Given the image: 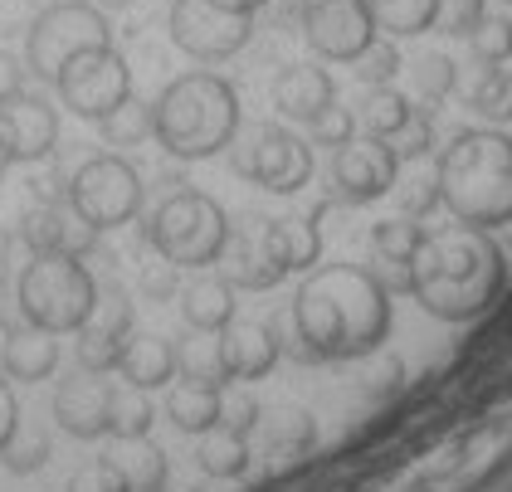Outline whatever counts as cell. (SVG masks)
I'll use <instances>...</instances> for the list:
<instances>
[{
	"label": "cell",
	"mask_w": 512,
	"mask_h": 492,
	"mask_svg": "<svg viewBox=\"0 0 512 492\" xmlns=\"http://www.w3.org/2000/svg\"><path fill=\"white\" fill-rule=\"evenodd\" d=\"M391 337V293L361 264H327L293 298V341L303 361H356Z\"/></svg>",
	"instance_id": "6da1fadb"
},
{
	"label": "cell",
	"mask_w": 512,
	"mask_h": 492,
	"mask_svg": "<svg viewBox=\"0 0 512 492\" xmlns=\"http://www.w3.org/2000/svg\"><path fill=\"white\" fill-rule=\"evenodd\" d=\"M508 283L503 244L488 229L449 225L425 234L410 264V298L439 322H473L498 303Z\"/></svg>",
	"instance_id": "7a4b0ae2"
},
{
	"label": "cell",
	"mask_w": 512,
	"mask_h": 492,
	"mask_svg": "<svg viewBox=\"0 0 512 492\" xmlns=\"http://www.w3.org/2000/svg\"><path fill=\"white\" fill-rule=\"evenodd\" d=\"M439 205L473 229H503L512 220V137L478 127L459 132L439 156Z\"/></svg>",
	"instance_id": "3957f363"
},
{
	"label": "cell",
	"mask_w": 512,
	"mask_h": 492,
	"mask_svg": "<svg viewBox=\"0 0 512 492\" xmlns=\"http://www.w3.org/2000/svg\"><path fill=\"white\" fill-rule=\"evenodd\" d=\"M152 137L161 152L176 161H205L220 156L239 137V93L230 78L191 69L171 78L152 103Z\"/></svg>",
	"instance_id": "277c9868"
},
{
	"label": "cell",
	"mask_w": 512,
	"mask_h": 492,
	"mask_svg": "<svg viewBox=\"0 0 512 492\" xmlns=\"http://www.w3.org/2000/svg\"><path fill=\"white\" fill-rule=\"evenodd\" d=\"M15 303L40 332H79L98 307V278L79 254H35L15 283Z\"/></svg>",
	"instance_id": "5b68a950"
},
{
	"label": "cell",
	"mask_w": 512,
	"mask_h": 492,
	"mask_svg": "<svg viewBox=\"0 0 512 492\" xmlns=\"http://www.w3.org/2000/svg\"><path fill=\"white\" fill-rule=\"evenodd\" d=\"M230 239V220L225 210L205 195V190H171L157 205L152 225H147V244L157 249V259L176 268H210L220 264V249Z\"/></svg>",
	"instance_id": "8992f818"
},
{
	"label": "cell",
	"mask_w": 512,
	"mask_h": 492,
	"mask_svg": "<svg viewBox=\"0 0 512 492\" xmlns=\"http://www.w3.org/2000/svg\"><path fill=\"white\" fill-rule=\"evenodd\" d=\"M98 44H113V30H108V15L88 0H59L49 5L40 20L30 25V39H25V69L44 83H54L59 69L83 54V49H98Z\"/></svg>",
	"instance_id": "52a82bcc"
},
{
	"label": "cell",
	"mask_w": 512,
	"mask_h": 492,
	"mask_svg": "<svg viewBox=\"0 0 512 492\" xmlns=\"http://www.w3.org/2000/svg\"><path fill=\"white\" fill-rule=\"evenodd\" d=\"M69 210L88 229H98V234L132 225L137 210H142V176H137V166L113 152L83 161L74 171V181H69Z\"/></svg>",
	"instance_id": "ba28073f"
},
{
	"label": "cell",
	"mask_w": 512,
	"mask_h": 492,
	"mask_svg": "<svg viewBox=\"0 0 512 492\" xmlns=\"http://www.w3.org/2000/svg\"><path fill=\"white\" fill-rule=\"evenodd\" d=\"M54 93L59 103L74 117H88V122H103V117L122 108L132 98V69L113 44H98V49H83L74 54L59 78H54Z\"/></svg>",
	"instance_id": "9c48e42d"
},
{
	"label": "cell",
	"mask_w": 512,
	"mask_h": 492,
	"mask_svg": "<svg viewBox=\"0 0 512 492\" xmlns=\"http://www.w3.org/2000/svg\"><path fill=\"white\" fill-rule=\"evenodd\" d=\"M166 30H171V44L181 54H191L200 64H220V59H235L239 49L249 44L254 15L249 10H230L220 0H171Z\"/></svg>",
	"instance_id": "30bf717a"
},
{
	"label": "cell",
	"mask_w": 512,
	"mask_h": 492,
	"mask_svg": "<svg viewBox=\"0 0 512 492\" xmlns=\"http://www.w3.org/2000/svg\"><path fill=\"white\" fill-rule=\"evenodd\" d=\"M235 171L254 186L274 190V195H298V190L313 181V152L298 132L278 127V122H264L254 127L235 152Z\"/></svg>",
	"instance_id": "8fae6325"
},
{
	"label": "cell",
	"mask_w": 512,
	"mask_h": 492,
	"mask_svg": "<svg viewBox=\"0 0 512 492\" xmlns=\"http://www.w3.org/2000/svg\"><path fill=\"white\" fill-rule=\"evenodd\" d=\"M303 35L327 64H356L376 39V20L366 0H308Z\"/></svg>",
	"instance_id": "7c38bea8"
},
{
	"label": "cell",
	"mask_w": 512,
	"mask_h": 492,
	"mask_svg": "<svg viewBox=\"0 0 512 492\" xmlns=\"http://www.w3.org/2000/svg\"><path fill=\"white\" fill-rule=\"evenodd\" d=\"M395 176H400V156L386 137H352L332 152V186H337V200L347 205H371L391 195Z\"/></svg>",
	"instance_id": "4fadbf2b"
},
{
	"label": "cell",
	"mask_w": 512,
	"mask_h": 492,
	"mask_svg": "<svg viewBox=\"0 0 512 492\" xmlns=\"http://www.w3.org/2000/svg\"><path fill=\"white\" fill-rule=\"evenodd\" d=\"M59 147V113L49 108V98L40 93H15L0 103V156L5 166H30L44 161Z\"/></svg>",
	"instance_id": "5bb4252c"
},
{
	"label": "cell",
	"mask_w": 512,
	"mask_h": 492,
	"mask_svg": "<svg viewBox=\"0 0 512 492\" xmlns=\"http://www.w3.org/2000/svg\"><path fill=\"white\" fill-rule=\"evenodd\" d=\"M127 341H132V303H127L122 293H108V298L98 293L93 317L79 327V366L88 371V376H108V371H118Z\"/></svg>",
	"instance_id": "9a60e30c"
},
{
	"label": "cell",
	"mask_w": 512,
	"mask_h": 492,
	"mask_svg": "<svg viewBox=\"0 0 512 492\" xmlns=\"http://www.w3.org/2000/svg\"><path fill=\"white\" fill-rule=\"evenodd\" d=\"M20 239L30 254H93L98 229H88L64 200H40L20 215Z\"/></svg>",
	"instance_id": "2e32d148"
},
{
	"label": "cell",
	"mask_w": 512,
	"mask_h": 492,
	"mask_svg": "<svg viewBox=\"0 0 512 492\" xmlns=\"http://www.w3.org/2000/svg\"><path fill=\"white\" fill-rule=\"evenodd\" d=\"M220 264H225V278L235 288H249V293H264L283 283V268H278L274 249H269V234H264V220L244 229H230L225 249H220Z\"/></svg>",
	"instance_id": "e0dca14e"
},
{
	"label": "cell",
	"mask_w": 512,
	"mask_h": 492,
	"mask_svg": "<svg viewBox=\"0 0 512 492\" xmlns=\"http://www.w3.org/2000/svg\"><path fill=\"white\" fill-rule=\"evenodd\" d=\"M108 415H113V385H103V380L74 376L54 390V419L74 439H103Z\"/></svg>",
	"instance_id": "ac0fdd59"
},
{
	"label": "cell",
	"mask_w": 512,
	"mask_h": 492,
	"mask_svg": "<svg viewBox=\"0 0 512 492\" xmlns=\"http://www.w3.org/2000/svg\"><path fill=\"white\" fill-rule=\"evenodd\" d=\"M220 351L230 380H264L283 356V337L274 332V322H230L220 332Z\"/></svg>",
	"instance_id": "d6986e66"
},
{
	"label": "cell",
	"mask_w": 512,
	"mask_h": 492,
	"mask_svg": "<svg viewBox=\"0 0 512 492\" xmlns=\"http://www.w3.org/2000/svg\"><path fill=\"white\" fill-rule=\"evenodd\" d=\"M425 234L430 229L420 225V220H381V225L371 229V259L381 264V283H386V293H410V264H415V254H420V244H425Z\"/></svg>",
	"instance_id": "ffe728a7"
},
{
	"label": "cell",
	"mask_w": 512,
	"mask_h": 492,
	"mask_svg": "<svg viewBox=\"0 0 512 492\" xmlns=\"http://www.w3.org/2000/svg\"><path fill=\"white\" fill-rule=\"evenodd\" d=\"M337 103V83L327 69L317 64H288L283 74L274 78V108L293 122H313L322 108Z\"/></svg>",
	"instance_id": "44dd1931"
},
{
	"label": "cell",
	"mask_w": 512,
	"mask_h": 492,
	"mask_svg": "<svg viewBox=\"0 0 512 492\" xmlns=\"http://www.w3.org/2000/svg\"><path fill=\"white\" fill-rule=\"evenodd\" d=\"M322 220H327V205H313L298 220H264L269 249H274L283 273H303L322 259Z\"/></svg>",
	"instance_id": "7402d4cb"
},
{
	"label": "cell",
	"mask_w": 512,
	"mask_h": 492,
	"mask_svg": "<svg viewBox=\"0 0 512 492\" xmlns=\"http://www.w3.org/2000/svg\"><path fill=\"white\" fill-rule=\"evenodd\" d=\"M181 317L191 332H225L235 322V283L225 273H200L181 288Z\"/></svg>",
	"instance_id": "603a6c76"
},
{
	"label": "cell",
	"mask_w": 512,
	"mask_h": 492,
	"mask_svg": "<svg viewBox=\"0 0 512 492\" xmlns=\"http://www.w3.org/2000/svg\"><path fill=\"white\" fill-rule=\"evenodd\" d=\"M0 366H5V376L10 380H25V385L49 380L54 376V366H59V341H54V332L20 327V332H10V337H5Z\"/></svg>",
	"instance_id": "cb8c5ba5"
},
{
	"label": "cell",
	"mask_w": 512,
	"mask_h": 492,
	"mask_svg": "<svg viewBox=\"0 0 512 492\" xmlns=\"http://www.w3.org/2000/svg\"><path fill=\"white\" fill-rule=\"evenodd\" d=\"M166 415H171L176 429H186V434H210V429L225 424V400H220L215 385L176 380V385L166 390Z\"/></svg>",
	"instance_id": "d4e9b609"
},
{
	"label": "cell",
	"mask_w": 512,
	"mask_h": 492,
	"mask_svg": "<svg viewBox=\"0 0 512 492\" xmlns=\"http://www.w3.org/2000/svg\"><path fill=\"white\" fill-rule=\"evenodd\" d=\"M118 371H122V380L137 385V390H161V385L176 380V346L161 337H132L127 351H122Z\"/></svg>",
	"instance_id": "484cf974"
},
{
	"label": "cell",
	"mask_w": 512,
	"mask_h": 492,
	"mask_svg": "<svg viewBox=\"0 0 512 492\" xmlns=\"http://www.w3.org/2000/svg\"><path fill=\"white\" fill-rule=\"evenodd\" d=\"M176 376L196 380V385H215V390H225V385H230V371H225L220 332H200L196 341H181V346H176Z\"/></svg>",
	"instance_id": "4316f807"
},
{
	"label": "cell",
	"mask_w": 512,
	"mask_h": 492,
	"mask_svg": "<svg viewBox=\"0 0 512 492\" xmlns=\"http://www.w3.org/2000/svg\"><path fill=\"white\" fill-rule=\"evenodd\" d=\"M366 10H371L376 30H386L395 39L425 35L439 20V0H366Z\"/></svg>",
	"instance_id": "83f0119b"
},
{
	"label": "cell",
	"mask_w": 512,
	"mask_h": 492,
	"mask_svg": "<svg viewBox=\"0 0 512 492\" xmlns=\"http://www.w3.org/2000/svg\"><path fill=\"white\" fill-rule=\"evenodd\" d=\"M410 113H415V103H410L400 88L386 83V88H371V93H366V103H361V117H356V122H361L366 137H386V142H391L395 132L410 122Z\"/></svg>",
	"instance_id": "f1b7e54d"
},
{
	"label": "cell",
	"mask_w": 512,
	"mask_h": 492,
	"mask_svg": "<svg viewBox=\"0 0 512 492\" xmlns=\"http://www.w3.org/2000/svg\"><path fill=\"white\" fill-rule=\"evenodd\" d=\"M122 468V478H127V488L132 492H161L166 488V454H161L152 439H127V449L113 458Z\"/></svg>",
	"instance_id": "f546056e"
},
{
	"label": "cell",
	"mask_w": 512,
	"mask_h": 492,
	"mask_svg": "<svg viewBox=\"0 0 512 492\" xmlns=\"http://www.w3.org/2000/svg\"><path fill=\"white\" fill-rule=\"evenodd\" d=\"M469 108L488 122H512V69L483 64L478 83L469 88Z\"/></svg>",
	"instance_id": "4dcf8cb0"
},
{
	"label": "cell",
	"mask_w": 512,
	"mask_h": 492,
	"mask_svg": "<svg viewBox=\"0 0 512 492\" xmlns=\"http://www.w3.org/2000/svg\"><path fill=\"white\" fill-rule=\"evenodd\" d=\"M152 400H147V390H137V385H127V390H113V415H108V434L113 439H147V429H152Z\"/></svg>",
	"instance_id": "1f68e13d"
},
{
	"label": "cell",
	"mask_w": 512,
	"mask_h": 492,
	"mask_svg": "<svg viewBox=\"0 0 512 492\" xmlns=\"http://www.w3.org/2000/svg\"><path fill=\"white\" fill-rule=\"evenodd\" d=\"M249 468V439H239L230 429H210L205 449H200V473L210 478H239Z\"/></svg>",
	"instance_id": "d6a6232c"
},
{
	"label": "cell",
	"mask_w": 512,
	"mask_h": 492,
	"mask_svg": "<svg viewBox=\"0 0 512 492\" xmlns=\"http://www.w3.org/2000/svg\"><path fill=\"white\" fill-rule=\"evenodd\" d=\"M98 127H103V142H108V147H142V142L152 137V103L127 98V103L113 108Z\"/></svg>",
	"instance_id": "836d02e7"
},
{
	"label": "cell",
	"mask_w": 512,
	"mask_h": 492,
	"mask_svg": "<svg viewBox=\"0 0 512 492\" xmlns=\"http://www.w3.org/2000/svg\"><path fill=\"white\" fill-rule=\"evenodd\" d=\"M352 74H356V83H366V88H386V83L400 74V49H395L391 39H371V49L352 64Z\"/></svg>",
	"instance_id": "e575fe53"
},
{
	"label": "cell",
	"mask_w": 512,
	"mask_h": 492,
	"mask_svg": "<svg viewBox=\"0 0 512 492\" xmlns=\"http://www.w3.org/2000/svg\"><path fill=\"white\" fill-rule=\"evenodd\" d=\"M469 44H473V59H478V64H508L512 59V20L483 15V25L469 35Z\"/></svg>",
	"instance_id": "d590c367"
},
{
	"label": "cell",
	"mask_w": 512,
	"mask_h": 492,
	"mask_svg": "<svg viewBox=\"0 0 512 492\" xmlns=\"http://www.w3.org/2000/svg\"><path fill=\"white\" fill-rule=\"evenodd\" d=\"M391 147H395L400 161H420V156H430V147H434V108H415L410 122L391 137Z\"/></svg>",
	"instance_id": "8d00e7d4"
},
{
	"label": "cell",
	"mask_w": 512,
	"mask_h": 492,
	"mask_svg": "<svg viewBox=\"0 0 512 492\" xmlns=\"http://www.w3.org/2000/svg\"><path fill=\"white\" fill-rule=\"evenodd\" d=\"M415 78H420V98H425V108H434V103H444V98L454 93V78H459V69H454V59L430 54V59H420Z\"/></svg>",
	"instance_id": "74e56055"
},
{
	"label": "cell",
	"mask_w": 512,
	"mask_h": 492,
	"mask_svg": "<svg viewBox=\"0 0 512 492\" xmlns=\"http://www.w3.org/2000/svg\"><path fill=\"white\" fill-rule=\"evenodd\" d=\"M483 15H488V5L483 0H439V30L454 39H469L478 25H483Z\"/></svg>",
	"instance_id": "f35d334b"
},
{
	"label": "cell",
	"mask_w": 512,
	"mask_h": 492,
	"mask_svg": "<svg viewBox=\"0 0 512 492\" xmlns=\"http://www.w3.org/2000/svg\"><path fill=\"white\" fill-rule=\"evenodd\" d=\"M69 492H132V488H127V478H122V468L113 458H93L69 478Z\"/></svg>",
	"instance_id": "ab89813d"
},
{
	"label": "cell",
	"mask_w": 512,
	"mask_h": 492,
	"mask_svg": "<svg viewBox=\"0 0 512 492\" xmlns=\"http://www.w3.org/2000/svg\"><path fill=\"white\" fill-rule=\"evenodd\" d=\"M308 132H313L317 147H332V152H337L342 142H352L356 137V113H347V108L332 103V108H322V113L308 122Z\"/></svg>",
	"instance_id": "60d3db41"
},
{
	"label": "cell",
	"mask_w": 512,
	"mask_h": 492,
	"mask_svg": "<svg viewBox=\"0 0 512 492\" xmlns=\"http://www.w3.org/2000/svg\"><path fill=\"white\" fill-rule=\"evenodd\" d=\"M44 458H49V439H44V434H25V439L15 434V439L0 449V463H5L10 473H35Z\"/></svg>",
	"instance_id": "b9f144b4"
},
{
	"label": "cell",
	"mask_w": 512,
	"mask_h": 492,
	"mask_svg": "<svg viewBox=\"0 0 512 492\" xmlns=\"http://www.w3.org/2000/svg\"><path fill=\"white\" fill-rule=\"evenodd\" d=\"M308 444H313V419L303 415V410H288L283 424L274 429V439H269V449L288 458V454H303Z\"/></svg>",
	"instance_id": "7bdbcfd3"
},
{
	"label": "cell",
	"mask_w": 512,
	"mask_h": 492,
	"mask_svg": "<svg viewBox=\"0 0 512 492\" xmlns=\"http://www.w3.org/2000/svg\"><path fill=\"white\" fill-rule=\"evenodd\" d=\"M430 210H439V181L434 176H420V181H410L400 190V215L405 220H425Z\"/></svg>",
	"instance_id": "ee69618b"
},
{
	"label": "cell",
	"mask_w": 512,
	"mask_h": 492,
	"mask_svg": "<svg viewBox=\"0 0 512 492\" xmlns=\"http://www.w3.org/2000/svg\"><path fill=\"white\" fill-rule=\"evenodd\" d=\"M20 434V405H15V395H10V385L0 380V449L10 444Z\"/></svg>",
	"instance_id": "f6af8a7d"
},
{
	"label": "cell",
	"mask_w": 512,
	"mask_h": 492,
	"mask_svg": "<svg viewBox=\"0 0 512 492\" xmlns=\"http://www.w3.org/2000/svg\"><path fill=\"white\" fill-rule=\"evenodd\" d=\"M20 88H25V64H20L15 54H5V49H0V103H5V98H15Z\"/></svg>",
	"instance_id": "bcb514c9"
},
{
	"label": "cell",
	"mask_w": 512,
	"mask_h": 492,
	"mask_svg": "<svg viewBox=\"0 0 512 492\" xmlns=\"http://www.w3.org/2000/svg\"><path fill=\"white\" fill-rule=\"evenodd\" d=\"M142 288L152 293V298H166V293H176V264H152L147 273H142Z\"/></svg>",
	"instance_id": "7dc6e473"
},
{
	"label": "cell",
	"mask_w": 512,
	"mask_h": 492,
	"mask_svg": "<svg viewBox=\"0 0 512 492\" xmlns=\"http://www.w3.org/2000/svg\"><path fill=\"white\" fill-rule=\"evenodd\" d=\"M254 424H259V400H244V405H239L220 429H230V434H239V439H249V434H254Z\"/></svg>",
	"instance_id": "c3c4849f"
},
{
	"label": "cell",
	"mask_w": 512,
	"mask_h": 492,
	"mask_svg": "<svg viewBox=\"0 0 512 492\" xmlns=\"http://www.w3.org/2000/svg\"><path fill=\"white\" fill-rule=\"evenodd\" d=\"M10 254H15V239H10V234L0 229V283L10 278Z\"/></svg>",
	"instance_id": "681fc988"
},
{
	"label": "cell",
	"mask_w": 512,
	"mask_h": 492,
	"mask_svg": "<svg viewBox=\"0 0 512 492\" xmlns=\"http://www.w3.org/2000/svg\"><path fill=\"white\" fill-rule=\"evenodd\" d=\"M220 5H230V10H249V15H254V10H264L269 0H220Z\"/></svg>",
	"instance_id": "f907efd6"
},
{
	"label": "cell",
	"mask_w": 512,
	"mask_h": 492,
	"mask_svg": "<svg viewBox=\"0 0 512 492\" xmlns=\"http://www.w3.org/2000/svg\"><path fill=\"white\" fill-rule=\"evenodd\" d=\"M503 229H508V249H512V220H508V225H503Z\"/></svg>",
	"instance_id": "816d5d0a"
},
{
	"label": "cell",
	"mask_w": 512,
	"mask_h": 492,
	"mask_svg": "<svg viewBox=\"0 0 512 492\" xmlns=\"http://www.w3.org/2000/svg\"><path fill=\"white\" fill-rule=\"evenodd\" d=\"M0 176H5V156H0Z\"/></svg>",
	"instance_id": "f5cc1de1"
},
{
	"label": "cell",
	"mask_w": 512,
	"mask_h": 492,
	"mask_svg": "<svg viewBox=\"0 0 512 492\" xmlns=\"http://www.w3.org/2000/svg\"><path fill=\"white\" fill-rule=\"evenodd\" d=\"M508 5H512V0H508Z\"/></svg>",
	"instance_id": "db71d44e"
}]
</instances>
